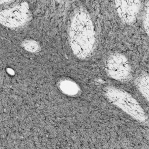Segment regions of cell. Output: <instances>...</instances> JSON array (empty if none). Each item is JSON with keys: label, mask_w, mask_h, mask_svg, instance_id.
I'll use <instances>...</instances> for the list:
<instances>
[{"label": "cell", "mask_w": 149, "mask_h": 149, "mask_svg": "<svg viewBox=\"0 0 149 149\" xmlns=\"http://www.w3.org/2000/svg\"><path fill=\"white\" fill-rule=\"evenodd\" d=\"M70 47L74 54L80 59L87 57L95 43V31L89 15L79 11L73 16L69 31Z\"/></svg>", "instance_id": "6da1fadb"}, {"label": "cell", "mask_w": 149, "mask_h": 149, "mask_svg": "<svg viewBox=\"0 0 149 149\" xmlns=\"http://www.w3.org/2000/svg\"><path fill=\"white\" fill-rule=\"evenodd\" d=\"M105 95L108 99L128 115L139 122L147 119V115L139 102L128 93L115 88L107 87Z\"/></svg>", "instance_id": "7a4b0ae2"}, {"label": "cell", "mask_w": 149, "mask_h": 149, "mask_svg": "<svg viewBox=\"0 0 149 149\" xmlns=\"http://www.w3.org/2000/svg\"><path fill=\"white\" fill-rule=\"evenodd\" d=\"M105 70L112 78L120 80H129L131 75L130 66L127 58L120 54L110 55L105 63Z\"/></svg>", "instance_id": "3957f363"}, {"label": "cell", "mask_w": 149, "mask_h": 149, "mask_svg": "<svg viewBox=\"0 0 149 149\" xmlns=\"http://www.w3.org/2000/svg\"><path fill=\"white\" fill-rule=\"evenodd\" d=\"M29 10L26 3H22L9 9L0 11V22L12 28L23 26L29 19Z\"/></svg>", "instance_id": "277c9868"}, {"label": "cell", "mask_w": 149, "mask_h": 149, "mask_svg": "<svg viewBox=\"0 0 149 149\" xmlns=\"http://www.w3.org/2000/svg\"><path fill=\"white\" fill-rule=\"evenodd\" d=\"M118 14L120 19L126 24H132L137 19L140 0H114Z\"/></svg>", "instance_id": "5b68a950"}, {"label": "cell", "mask_w": 149, "mask_h": 149, "mask_svg": "<svg viewBox=\"0 0 149 149\" xmlns=\"http://www.w3.org/2000/svg\"><path fill=\"white\" fill-rule=\"evenodd\" d=\"M61 90L66 94L75 95L79 92V86L73 81L70 80H63L59 84Z\"/></svg>", "instance_id": "8992f818"}, {"label": "cell", "mask_w": 149, "mask_h": 149, "mask_svg": "<svg viewBox=\"0 0 149 149\" xmlns=\"http://www.w3.org/2000/svg\"><path fill=\"white\" fill-rule=\"evenodd\" d=\"M137 86L143 94L148 100V76L147 74H143L139 76L136 80Z\"/></svg>", "instance_id": "52a82bcc"}, {"label": "cell", "mask_w": 149, "mask_h": 149, "mask_svg": "<svg viewBox=\"0 0 149 149\" xmlns=\"http://www.w3.org/2000/svg\"><path fill=\"white\" fill-rule=\"evenodd\" d=\"M23 47L27 51L30 52H36L38 50L39 45L34 41L27 40L23 42Z\"/></svg>", "instance_id": "ba28073f"}, {"label": "cell", "mask_w": 149, "mask_h": 149, "mask_svg": "<svg viewBox=\"0 0 149 149\" xmlns=\"http://www.w3.org/2000/svg\"><path fill=\"white\" fill-rule=\"evenodd\" d=\"M144 27L147 33L148 32V3L147 4V8L146 12V15L144 18Z\"/></svg>", "instance_id": "9c48e42d"}, {"label": "cell", "mask_w": 149, "mask_h": 149, "mask_svg": "<svg viewBox=\"0 0 149 149\" xmlns=\"http://www.w3.org/2000/svg\"><path fill=\"white\" fill-rule=\"evenodd\" d=\"M12 1H13V0H0V5L4 4V3H6L11 2Z\"/></svg>", "instance_id": "30bf717a"}]
</instances>
